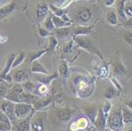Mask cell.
Instances as JSON below:
<instances>
[{
  "instance_id": "5bb4252c",
  "label": "cell",
  "mask_w": 132,
  "mask_h": 131,
  "mask_svg": "<svg viewBox=\"0 0 132 131\" xmlns=\"http://www.w3.org/2000/svg\"><path fill=\"white\" fill-rule=\"evenodd\" d=\"M93 28V26H78L74 29V38L78 36H85L86 34H88L92 31Z\"/></svg>"
},
{
  "instance_id": "836d02e7",
  "label": "cell",
  "mask_w": 132,
  "mask_h": 131,
  "mask_svg": "<svg viewBox=\"0 0 132 131\" xmlns=\"http://www.w3.org/2000/svg\"><path fill=\"white\" fill-rule=\"evenodd\" d=\"M114 95V91L112 88H109L106 91L105 94V98L107 99H112Z\"/></svg>"
},
{
  "instance_id": "4316f807",
  "label": "cell",
  "mask_w": 132,
  "mask_h": 131,
  "mask_svg": "<svg viewBox=\"0 0 132 131\" xmlns=\"http://www.w3.org/2000/svg\"><path fill=\"white\" fill-rule=\"evenodd\" d=\"M58 45V41L57 40V38H55V36H51L50 38V43H49V47L46 49L47 51L50 50H53L55 49L57 45Z\"/></svg>"
},
{
  "instance_id": "7a4b0ae2",
  "label": "cell",
  "mask_w": 132,
  "mask_h": 131,
  "mask_svg": "<svg viewBox=\"0 0 132 131\" xmlns=\"http://www.w3.org/2000/svg\"><path fill=\"white\" fill-rule=\"evenodd\" d=\"M74 39L77 43L78 45L83 49H86L91 53L99 56L103 60V56H101L100 51L95 45L93 41L85 36H78L74 37Z\"/></svg>"
},
{
  "instance_id": "44dd1931",
  "label": "cell",
  "mask_w": 132,
  "mask_h": 131,
  "mask_svg": "<svg viewBox=\"0 0 132 131\" xmlns=\"http://www.w3.org/2000/svg\"><path fill=\"white\" fill-rule=\"evenodd\" d=\"M125 1H119L118 3L117 10L119 16L122 18V19L126 20V16L124 13V7H125Z\"/></svg>"
},
{
  "instance_id": "f546056e",
  "label": "cell",
  "mask_w": 132,
  "mask_h": 131,
  "mask_svg": "<svg viewBox=\"0 0 132 131\" xmlns=\"http://www.w3.org/2000/svg\"><path fill=\"white\" fill-rule=\"evenodd\" d=\"M57 74L55 73V74H54V75H50V76H47V77L42 78V79H39V81H40V82L44 83H45V85H47V84L48 85V84L50 83L51 81L53 79V78L57 77Z\"/></svg>"
},
{
  "instance_id": "60d3db41",
  "label": "cell",
  "mask_w": 132,
  "mask_h": 131,
  "mask_svg": "<svg viewBox=\"0 0 132 131\" xmlns=\"http://www.w3.org/2000/svg\"><path fill=\"white\" fill-rule=\"evenodd\" d=\"M123 131H132L131 127H126V128H125L124 129H123Z\"/></svg>"
},
{
  "instance_id": "9a60e30c",
  "label": "cell",
  "mask_w": 132,
  "mask_h": 131,
  "mask_svg": "<svg viewBox=\"0 0 132 131\" xmlns=\"http://www.w3.org/2000/svg\"><path fill=\"white\" fill-rule=\"evenodd\" d=\"M28 74L23 70H17L13 76V79L17 83L26 82L28 81Z\"/></svg>"
},
{
  "instance_id": "ffe728a7",
  "label": "cell",
  "mask_w": 132,
  "mask_h": 131,
  "mask_svg": "<svg viewBox=\"0 0 132 131\" xmlns=\"http://www.w3.org/2000/svg\"><path fill=\"white\" fill-rule=\"evenodd\" d=\"M106 19L111 25H116L118 24V19L114 11H110L106 15Z\"/></svg>"
},
{
  "instance_id": "ab89813d",
  "label": "cell",
  "mask_w": 132,
  "mask_h": 131,
  "mask_svg": "<svg viewBox=\"0 0 132 131\" xmlns=\"http://www.w3.org/2000/svg\"><path fill=\"white\" fill-rule=\"evenodd\" d=\"M114 2V0H109V1H106V2H105V5H106V6L109 7V6H111L112 5H113Z\"/></svg>"
},
{
  "instance_id": "3957f363",
  "label": "cell",
  "mask_w": 132,
  "mask_h": 131,
  "mask_svg": "<svg viewBox=\"0 0 132 131\" xmlns=\"http://www.w3.org/2000/svg\"><path fill=\"white\" fill-rule=\"evenodd\" d=\"M34 111L33 105L26 103H15V115L16 118L25 119Z\"/></svg>"
},
{
  "instance_id": "f35d334b",
  "label": "cell",
  "mask_w": 132,
  "mask_h": 131,
  "mask_svg": "<svg viewBox=\"0 0 132 131\" xmlns=\"http://www.w3.org/2000/svg\"><path fill=\"white\" fill-rule=\"evenodd\" d=\"M10 2V1H8V0H0V8L4 7L5 5H7Z\"/></svg>"
},
{
  "instance_id": "7402d4cb",
  "label": "cell",
  "mask_w": 132,
  "mask_h": 131,
  "mask_svg": "<svg viewBox=\"0 0 132 131\" xmlns=\"http://www.w3.org/2000/svg\"><path fill=\"white\" fill-rule=\"evenodd\" d=\"M85 111L90 120L93 123H95V119H97V110L92 107H89Z\"/></svg>"
},
{
  "instance_id": "2e32d148",
  "label": "cell",
  "mask_w": 132,
  "mask_h": 131,
  "mask_svg": "<svg viewBox=\"0 0 132 131\" xmlns=\"http://www.w3.org/2000/svg\"><path fill=\"white\" fill-rule=\"evenodd\" d=\"M122 115L123 122L126 124H131L132 122V114L131 111L128 110L126 108H122Z\"/></svg>"
},
{
  "instance_id": "277c9868",
  "label": "cell",
  "mask_w": 132,
  "mask_h": 131,
  "mask_svg": "<svg viewBox=\"0 0 132 131\" xmlns=\"http://www.w3.org/2000/svg\"><path fill=\"white\" fill-rule=\"evenodd\" d=\"M0 108L1 111L7 116L11 121H13L16 119L15 115V103L6 100L1 103Z\"/></svg>"
},
{
  "instance_id": "d6986e66",
  "label": "cell",
  "mask_w": 132,
  "mask_h": 131,
  "mask_svg": "<svg viewBox=\"0 0 132 131\" xmlns=\"http://www.w3.org/2000/svg\"><path fill=\"white\" fill-rule=\"evenodd\" d=\"M57 38H64L69 35L70 33V29L68 27L62 28H57L55 31Z\"/></svg>"
},
{
  "instance_id": "cb8c5ba5",
  "label": "cell",
  "mask_w": 132,
  "mask_h": 131,
  "mask_svg": "<svg viewBox=\"0 0 132 131\" xmlns=\"http://www.w3.org/2000/svg\"><path fill=\"white\" fill-rule=\"evenodd\" d=\"M51 100V99L44 100H41V101L37 100L36 102L33 104L34 105L33 107H34V108H35L36 110H39V109L44 108V107L47 106L48 104L50 103Z\"/></svg>"
},
{
  "instance_id": "8d00e7d4",
  "label": "cell",
  "mask_w": 132,
  "mask_h": 131,
  "mask_svg": "<svg viewBox=\"0 0 132 131\" xmlns=\"http://www.w3.org/2000/svg\"><path fill=\"white\" fill-rule=\"evenodd\" d=\"M7 90L3 88V87H0V98H5L6 95H7Z\"/></svg>"
},
{
  "instance_id": "9c48e42d",
  "label": "cell",
  "mask_w": 132,
  "mask_h": 131,
  "mask_svg": "<svg viewBox=\"0 0 132 131\" xmlns=\"http://www.w3.org/2000/svg\"><path fill=\"white\" fill-rule=\"evenodd\" d=\"M15 57H16V53H11L8 56L7 60H6V63L5 65L4 68L2 69V73L0 74V78L4 76V75H7L9 72L10 71L11 68L12 64H13V62L14 60H15Z\"/></svg>"
},
{
  "instance_id": "e575fe53",
  "label": "cell",
  "mask_w": 132,
  "mask_h": 131,
  "mask_svg": "<svg viewBox=\"0 0 132 131\" xmlns=\"http://www.w3.org/2000/svg\"><path fill=\"white\" fill-rule=\"evenodd\" d=\"M110 79H111V81H112L113 84L114 85V86H116V88L118 89L120 91H122V86H121L120 84L119 83V82L118 81L117 79L114 77H110Z\"/></svg>"
},
{
  "instance_id": "e0dca14e",
  "label": "cell",
  "mask_w": 132,
  "mask_h": 131,
  "mask_svg": "<svg viewBox=\"0 0 132 131\" xmlns=\"http://www.w3.org/2000/svg\"><path fill=\"white\" fill-rule=\"evenodd\" d=\"M25 58H26V54L24 52H21L17 55L16 58H15L14 61L13 62V64H12L11 68H15L16 67H18L20 64L22 63L24 60Z\"/></svg>"
},
{
  "instance_id": "4dcf8cb0",
  "label": "cell",
  "mask_w": 132,
  "mask_h": 131,
  "mask_svg": "<svg viewBox=\"0 0 132 131\" xmlns=\"http://www.w3.org/2000/svg\"><path fill=\"white\" fill-rule=\"evenodd\" d=\"M114 72L116 74L120 75V74H123L126 72V69L122 64H117L114 69Z\"/></svg>"
},
{
  "instance_id": "ac0fdd59",
  "label": "cell",
  "mask_w": 132,
  "mask_h": 131,
  "mask_svg": "<svg viewBox=\"0 0 132 131\" xmlns=\"http://www.w3.org/2000/svg\"><path fill=\"white\" fill-rule=\"evenodd\" d=\"M59 74L62 78L66 79L68 76V66L66 62H62L60 64L59 68Z\"/></svg>"
},
{
  "instance_id": "603a6c76",
  "label": "cell",
  "mask_w": 132,
  "mask_h": 131,
  "mask_svg": "<svg viewBox=\"0 0 132 131\" xmlns=\"http://www.w3.org/2000/svg\"><path fill=\"white\" fill-rule=\"evenodd\" d=\"M46 52H47V50H39V51H36V52L32 53L29 56V61L30 62H32L34 60H37L38 58L41 57V56H42Z\"/></svg>"
},
{
  "instance_id": "ba28073f",
  "label": "cell",
  "mask_w": 132,
  "mask_h": 131,
  "mask_svg": "<svg viewBox=\"0 0 132 131\" xmlns=\"http://www.w3.org/2000/svg\"><path fill=\"white\" fill-rule=\"evenodd\" d=\"M16 8V3L14 2H10L4 7L0 8V20L7 16L13 13Z\"/></svg>"
},
{
  "instance_id": "6da1fadb",
  "label": "cell",
  "mask_w": 132,
  "mask_h": 131,
  "mask_svg": "<svg viewBox=\"0 0 132 131\" xmlns=\"http://www.w3.org/2000/svg\"><path fill=\"white\" fill-rule=\"evenodd\" d=\"M108 129L112 131H121L123 129V122L121 110H113L106 118Z\"/></svg>"
},
{
  "instance_id": "7c38bea8",
  "label": "cell",
  "mask_w": 132,
  "mask_h": 131,
  "mask_svg": "<svg viewBox=\"0 0 132 131\" xmlns=\"http://www.w3.org/2000/svg\"><path fill=\"white\" fill-rule=\"evenodd\" d=\"M31 72L34 73H39V74H46L49 75V72H47L45 67L38 60H34L32 62V68Z\"/></svg>"
},
{
  "instance_id": "d590c367",
  "label": "cell",
  "mask_w": 132,
  "mask_h": 131,
  "mask_svg": "<svg viewBox=\"0 0 132 131\" xmlns=\"http://www.w3.org/2000/svg\"><path fill=\"white\" fill-rule=\"evenodd\" d=\"M39 33L40 36L42 37H46L49 34V32L47 30L41 27H39Z\"/></svg>"
},
{
  "instance_id": "8992f818",
  "label": "cell",
  "mask_w": 132,
  "mask_h": 131,
  "mask_svg": "<svg viewBox=\"0 0 132 131\" xmlns=\"http://www.w3.org/2000/svg\"><path fill=\"white\" fill-rule=\"evenodd\" d=\"M45 123L46 121H45V116L39 115L32 121L30 126L32 131H44L45 127Z\"/></svg>"
},
{
  "instance_id": "f1b7e54d",
  "label": "cell",
  "mask_w": 132,
  "mask_h": 131,
  "mask_svg": "<svg viewBox=\"0 0 132 131\" xmlns=\"http://www.w3.org/2000/svg\"><path fill=\"white\" fill-rule=\"evenodd\" d=\"M45 26L47 30H53L54 28H55V26H54L52 20H51V17H49L47 19H46L45 22Z\"/></svg>"
},
{
  "instance_id": "83f0119b",
  "label": "cell",
  "mask_w": 132,
  "mask_h": 131,
  "mask_svg": "<svg viewBox=\"0 0 132 131\" xmlns=\"http://www.w3.org/2000/svg\"><path fill=\"white\" fill-rule=\"evenodd\" d=\"M72 47H73V41L70 40L69 41L67 42L64 45V47H63V51L64 53H71L72 51Z\"/></svg>"
},
{
  "instance_id": "484cf974",
  "label": "cell",
  "mask_w": 132,
  "mask_h": 131,
  "mask_svg": "<svg viewBox=\"0 0 132 131\" xmlns=\"http://www.w3.org/2000/svg\"><path fill=\"white\" fill-rule=\"evenodd\" d=\"M23 86H22V89H23L24 91H26V92H28V93H30L32 91H34V89H35V85L32 83L31 81H27L23 84L22 85Z\"/></svg>"
},
{
  "instance_id": "52a82bcc",
  "label": "cell",
  "mask_w": 132,
  "mask_h": 131,
  "mask_svg": "<svg viewBox=\"0 0 132 131\" xmlns=\"http://www.w3.org/2000/svg\"><path fill=\"white\" fill-rule=\"evenodd\" d=\"M48 6L46 3L42 2L38 3L36 8V16L38 21L42 22L48 14Z\"/></svg>"
},
{
  "instance_id": "8fae6325",
  "label": "cell",
  "mask_w": 132,
  "mask_h": 131,
  "mask_svg": "<svg viewBox=\"0 0 132 131\" xmlns=\"http://www.w3.org/2000/svg\"><path fill=\"white\" fill-rule=\"evenodd\" d=\"M32 113L26 118L24 119L22 121L19 123L16 127V131H30V119Z\"/></svg>"
},
{
  "instance_id": "d4e9b609",
  "label": "cell",
  "mask_w": 132,
  "mask_h": 131,
  "mask_svg": "<svg viewBox=\"0 0 132 131\" xmlns=\"http://www.w3.org/2000/svg\"><path fill=\"white\" fill-rule=\"evenodd\" d=\"M97 75L101 78H105L107 77L108 75H109V68H108V66H106V65L102 66L99 68L98 73H97Z\"/></svg>"
},
{
  "instance_id": "b9f144b4",
  "label": "cell",
  "mask_w": 132,
  "mask_h": 131,
  "mask_svg": "<svg viewBox=\"0 0 132 131\" xmlns=\"http://www.w3.org/2000/svg\"><path fill=\"white\" fill-rule=\"evenodd\" d=\"M104 131H112V130H109V129H108V128H106V129L104 130Z\"/></svg>"
},
{
  "instance_id": "4fadbf2b",
  "label": "cell",
  "mask_w": 132,
  "mask_h": 131,
  "mask_svg": "<svg viewBox=\"0 0 132 131\" xmlns=\"http://www.w3.org/2000/svg\"><path fill=\"white\" fill-rule=\"evenodd\" d=\"M51 20H52L54 26L57 28H66L70 26L71 24V22H68L62 20L61 17L53 15L51 16Z\"/></svg>"
},
{
  "instance_id": "30bf717a",
  "label": "cell",
  "mask_w": 132,
  "mask_h": 131,
  "mask_svg": "<svg viewBox=\"0 0 132 131\" xmlns=\"http://www.w3.org/2000/svg\"><path fill=\"white\" fill-rule=\"evenodd\" d=\"M74 110L69 108L61 109L57 111V117L61 121H67L71 118L72 115L74 113Z\"/></svg>"
},
{
  "instance_id": "5b68a950",
  "label": "cell",
  "mask_w": 132,
  "mask_h": 131,
  "mask_svg": "<svg viewBox=\"0 0 132 131\" xmlns=\"http://www.w3.org/2000/svg\"><path fill=\"white\" fill-rule=\"evenodd\" d=\"M92 18V11L88 7H82L79 9L76 15L78 21L81 24L87 23Z\"/></svg>"
},
{
  "instance_id": "d6a6232c",
  "label": "cell",
  "mask_w": 132,
  "mask_h": 131,
  "mask_svg": "<svg viewBox=\"0 0 132 131\" xmlns=\"http://www.w3.org/2000/svg\"><path fill=\"white\" fill-rule=\"evenodd\" d=\"M124 13L125 14H126L127 16H129V17L131 18L132 16V7H131V4L126 5L125 4L124 7Z\"/></svg>"
},
{
  "instance_id": "74e56055",
  "label": "cell",
  "mask_w": 132,
  "mask_h": 131,
  "mask_svg": "<svg viewBox=\"0 0 132 131\" xmlns=\"http://www.w3.org/2000/svg\"><path fill=\"white\" fill-rule=\"evenodd\" d=\"M7 40V36L5 35L0 34V43H3Z\"/></svg>"
},
{
  "instance_id": "1f68e13d",
  "label": "cell",
  "mask_w": 132,
  "mask_h": 131,
  "mask_svg": "<svg viewBox=\"0 0 132 131\" xmlns=\"http://www.w3.org/2000/svg\"><path fill=\"white\" fill-rule=\"evenodd\" d=\"M124 39L129 45H132V33L131 30H127L124 33Z\"/></svg>"
}]
</instances>
